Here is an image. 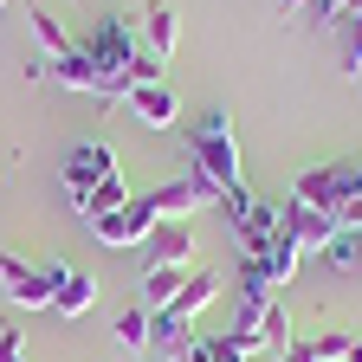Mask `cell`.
<instances>
[{
	"label": "cell",
	"mask_w": 362,
	"mask_h": 362,
	"mask_svg": "<svg viewBox=\"0 0 362 362\" xmlns=\"http://www.w3.org/2000/svg\"><path fill=\"white\" fill-rule=\"evenodd\" d=\"M149 349H162L168 362H188V349H194V324H181L175 310H149Z\"/></svg>",
	"instance_id": "8fae6325"
},
{
	"label": "cell",
	"mask_w": 362,
	"mask_h": 362,
	"mask_svg": "<svg viewBox=\"0 0 362 362\" xmlns=\"http://www.w3.org/2000/svg\"><path fill=\"white\" fill-rule=\"evenodd\" d=\"M291 194L310 201V207H324L330 220H337V207H343V201H337V175H330V168H304V175L291 181Z\"/></svg>",
	"instance_id": "2e32d148"
},
{
	"label": "cell",
	"mask_w": 362,
	"mask_h": 362,
	"mask_svg": "<svg viewBox=\"0 0 362 362\" xmlns=\"http://www.w3.org/2000/svg\"><path fill=\"white\" fill-rule=\"evenodd\" d=\"M90 304H98V279H90V272H59V291H52V310L59 317H84Z\"/></svg>",
	"instance_id": "4fadbf2b"
},
{
	"label": "cell",
	"mask_w": 362,
	"mask_h": 362,
	"mask_svg": "<svg viewBox=\"0 0 362 362\" xmlns=\"http://www.w3.org/2000/svg\"><path fill=\"white\" fill-rule=\"evenodd\" d=\"M188 362H246L226 337H194V349H188Z\"/></svg>",
	"instance_id": "d4e9b609"
},
{
	"label": "cell",
	"mask_w": 362,
	"mask_h": 362,
	"mask_svg": "<svg viewBox=\"0 0 362 362\" xmlns=\"http://www.w3.org/2000/svg\"><path fill=\"white\" fill-rule=\"evenodd\" d=\"M156 226H162L156 207H149L143 194H129V207H117V214H104V220H90V240L110 246V252H129V246H149Z\"/></svg>",
	"instance_id": "3957f363"
},
{
	"label": "cell",
	"mask_w": 362,
	"mask_h": 362,
	"mask_svg": "<svg viewBox=\"0 0 362 362\" xmlns=\"http://www.w3.org/2000/svg\"><path fill=\"white\" fill-rule=\"evenodd\" d=\"M143 201L156 207V220H188V214H201V201H194V181H188V175H175V181H162V188H149Z\"/></svg>",
	"instance_id": "7c38bea8"
},
{
	"label": "cell",
	"mask_w": 362,
	"mask_h": 362,
	"mask_svg": "<svg viewBox=\"0 0 362 362\" xmlns=\"http://www.w3.org/2000/svg\"><path fill=\"white\" fill-rule=\"evenodd\" d=\"M279 13H310V0H279Z\"/></svg>",
	"instance_id": "4dcf8cb0"
},
{
	"label": "cell",
	"mask_w": 362,
	"mask_h": 362,
	"mask_svg": "<svg viewBox=\"0 0 362 362\" xmlns=\"http://www.w3.org/2000/svg\"><path fill=\"white\" fill-rule=\"evenodd\" d=\"M343 362H362V337H349V356Z\"/></svg>",
	"instance_id": "1f68e13d"
},
{
	"label": "cell",
	"mask_w": 362,
	"mask_h": 362,
	"mask_svg": "<svg viewBox=\"0 0 362 362\" xmlns=\"http://www.w3.org/2000/svg\"><path fill=\"white\" fill-rule=\"evenodd\" d=\"M181 285H188V272H175V265H149L143 272V310H168L181 298Z\"/></svg>",
	"instance_id": "9a60e30c"
},
{
	"label": "cell",
	"mask_w": 362,
	"mask_h": 362,
	"mask_svg": "<svg viewBox=\"0 0 362 362\" xmlns=\"http://www.w3.org/2000/svg\"><path fill=\"white\" fill-rule=\"evenodd\" d=\"M279 362H317V356H310V349H304V343H291V349H285V356H279Z\"/></svg>",
	"instance_id": "f546056e"
},
{
	"label": "cell",
	"mask_w": 362,
	"mask_h": 362,
	"mask_svg": "<svg viewBox=\"0 0 362 362\" xmlns=\"http://www.w3.org/2000/svg\"><path fill=\"white\" fill-rule=\"evenodd\" d=\"M207 304H220V272H188V285H181V298H175L168 310L181 317V324H194Z\"/></svg>",
	"instance_id": "5bb4252c"
},
{
	"label": "cell",
	"mask_w": 362,
	"mask_h": 362,
	"mask_svg": "<svg viewBox=\"0 0 362 362\" xmlns=\"http://www.w3.org/2000/svg\"><path fill=\"white\" fill-rule=\"evenodd\" d=\"M279 233H285V207H272V201H252V214L233 226V240H240V259H265Z\"/></svg>",
	"instance_id": "52a82bcc"
},
{
	"label": "cell",
	"mask_w": 362,
	"mask_h": 362,
	"mask_svg": "<svg viewBox=\"0 0 362 362\" xmlns=\"http://www.w3.org/2000/svg\"><path fill=\"white\" fill-rule=\"evenodd\" d=\"M343 78H362V13H343Z\"/></svg>",
	"instance_id": "603a6c76"
},
{
	"label": "cell",
	"mask_w": 362,
	"mask_h": 362,
	"mask_svg": "<svg viewBox=\"0 0 362 362\" xmlns=\"http://www.w3.org/2000/svg\"><path fill=\"white\" fill-rule=\"evenodd\" d=\"M188 259H194V226H188V220H162L156 233H149V265L188 272Z\"/></svg>",
	"instance_id": "30bf717a"
},
{
	"label": "cell",
	"mask_w": 362,
	"mask_h": 362,
	"mask_svg": "<svg viewBox=\"0 0 362 362\" xmlns=\"http://www.w3.org/2000/svg\"><path fill=\"white\" fill-rule=\"evenodd\" d=\"M0 13H7V0H0Z\"/></svg>",
	"instance_id": "d6a6232c"
},
{
	"label": "cell",
	"mask_w": 362,
	"mask_h": 362,
	"mask_svg": "<svg viewBox=\"0 0 362 362\" xmlns=\"http://www.w3.org/2000/svg\"><path fill=\"white\" fill-rule=\"evenodd\" d=\"M26 20H33V39L45 45V59H65V52H71V45H78V39H71V33L59 26V13H45V7H33Z\"/></svg>",
	"instance_id": "d6986e66"
},
{
	"label": "cell",
	"mask_w": 362,
	"mask_h": 362,
	"mask_svg": "<svg viewBox=\"0 0 362 362\" xmlns=\"http://www.w3.org/2000/svg\"><path fill=\"white\" fill-rule=\"evenodd\" d=\"M304 349H310L317 362H343V356H349V330H317Z\"/></svg>",
	"instance_id": "cb8c5ba5"
},
{
	"label": "cell",
	"mask_w": 362,
	"mask_h": 362,
	"mask_svg": "<svg viewBox=\"0 0 362 362\" xmlns=\"http://www.w3.org/2000/svg\"><path fill=\"white\" fill-rule=\"evenodd\" d=\"M52 78H59L65 90H84V98H98V104H123V98H117V84L104 78V65L90 59L84 45H71L65 59H52Z\"/></svg>",
	"instance_id": "5b68a950"
},
{
	"label": "cell",
	"mask_w": 362,
	"mask_h": 362,
	"mask_svg": "<svg viewBox=\"0 0 362 362\" xmlns=\"http://www.w3.org/2000/svg\"><path fill=\"white\" fill-rule=\"evenodd\" d=\"M123 104H129V117L143 123V129H175L181 123V98H175L168 84H136Z\"/></svg>",
	"instance_id": "9c48e42d"
},
{
	"label": "cell",
	"mask_w": 362,
	"mask_h": 362,
	"mask_svg": "<svg viewBox=\"0 0 362 362\" xmlns=\"http://www.w3.org/2000/svg\"><path fill=\"white\" fill-rule=\"evenodd\" d=\"M110 175H123V168H117V149H110V143H78V149H71V156L59 162V181H65L71 207H78V201H84L90 188H104Z\"/></svg>",
	"instance_id": "277c9868"
},
{
	"label": "cell",
	"mask_w": 362,
	"mask_h": 362,
	"mask_svg": "<svg viewBox=\"0 0 362 362\" xmlns=\"http://www.w3.org/2000/svg\"><path fill=\"white\" fill-rule=\"evenodd\" d=\"M59 272H65V259H52V265H26L20 252H0V291H7L13 304H26V310H52Z\"/></svg>",
	"instance_id": "7a4b0ae2"
},
{
	"label": "cell",
	"mask_w": 362,
	"mask_h": 362,
	"mask_svg": "<svg viewBox=\"0 0 362 362\" xmlns=\"http://www.w3.org/2000/svg\"><path fill=\"white\" fill-rule=\"evenodd\" d=\"M324 265L330 272H362V226H349V233H337L324 246Z\"/></svg>",
	"instance_id": "44dd1931"
},
{
	"label": "cell",
	"mask_w": 362,
	"mask_h": 362,
	"mask_svg": "<svg viewBox=\"0 0 362 362\" xmlns=\"http://www.w3.org/2000/svg\"><path fill=\"white\" fill-rule=\"evenodd\" d=\"M285 233L298 240V252H324V246L337 240V220H330L324 207H310V201L285 194Z\"/></svg>",
	"instance_id": "8992f818"
},
{
	"label": "cell",
	"mask_w": 362,
	"mask_h": 362,
	"mask_svg": "<svg viewBox=\"0 0 362 362\" xmlns=\"http://www.w3.org/2000/svg\"><path fill=\"white\" fill-rule=\"evenodd\" d=\"M343 13H349V0H310V20L317 26H337Z\"/></svg>",
	"instance_id": "83f0119b"
},
{
	"label": "cell",
	"mask_w": 362,
	"mask_h": 362,
	"mask_svg": "<svg viewBox=\"0 0 362 362\" xmlns=\"http://www.w3.org/2000/svg\"><path fill=\"white\" fill-rule=\"evenodd\" d=\"M136 33H143V52H149L156 65H168V59H175V45H181V20H175L168 0H149L143 20H136Z\"/></svg>",
	"instance_id": "ba28073f"
},
{
	"label": "cell",
	"mask_w": 362,
	"mask_h": 362,
	"mask_svg": "<svg viewBox=\"0 0 362 362\" xmlns=\"http://www.w3.org/2000/svg\"><path fill=\"white\" fill-rule=\"evenodd\" d=\"M220 214L233 220V226H240V220L252 214V188H246V181H240V188H226V194H220Z\"/></svg>",
	"instance_id": "4316f807"
},
{
	"label": "cell",
	"mask_w": 362,
	"mask_h": 362,
	"mask_svg": "<svg viewBox=\"0 0 362 362\" xmlns=\"http://www.w3.org/2000/svg\"><path fill=\"white\" fill-rule=\"evenodd\" d=\"M298 259H304V252H298V240H291V233L272 240V252L259 259V265H265V279H272V291H285V285L298 279Z\"/></svg>",
	"instance_id": "ac0fdd59"
},
{
	"label": "cell",
	"mask_w": 362,
	"mask_h": 362,
	"mask_svg": "<svg viewBox=\"0 0 362 362\" xmlns=\"http://www.w3.org/2000/svg\"><path fill=\"white\" fill-rule=\"evenodd\" d=\"M291 343H298V337H291V310H285V298H279V304L265 310V349H272V356H285Z\"/></svg>",
	"instance_id": "7402d4cb"
},
{
	"label": "cell",
	"mask_w": 362,
	"mask_h": 362,
	"mask_svg": "<svg viewBox=\"0 0 362 362\" xmlns=\"http://www.w3.org/2000/svg\"><path fill=\"white\" fill-rule=\"evenodd\" d=\"M117 207H129V181H123V175H110L104 188H90V194L78 201V220L90 226V220H104V214H117Z\"/></svg>",
	"instance_id": "e0dca14e"
},
{
	"label": "cell",
	"mask_w": 362,
	"mask_h": 362,
	"mask_svg": "<svg viewBox=\"0 0 362 362\" xmlns=\"http://www.w3.org/2000/svg\"><path fill=\"white\" fill-rule=\"evenodd\" d=\"M337 201H362V162H337Z\"/></svg>",
	"instance_id": "484cf974"
},
{
	"label": "cell",
	"mask_w": 362,
	"mask_h": 362,
	"mask_svg": "<svg viewBox=\"0 0 362 362\" xmlns=\"http://www.w3.org/2000/svg\"><path fill=\"white\" fill-rule=\"evenodd\" d=\"M110 337H117L123 349H149V310H143V304H129V310H117V324H110Z\"/></svg>",
	"instance_id": "ffe728a7"
},
{
	"label": "cell",
	"mask_w": 362,
	"mask_h": 362,
	"mask_svg": "<svg viewBox=\"0 0 362 362\" xmlns=\"http://www.w3.org/2000/svg\"><path fill=\"white\" fill-rule=\"evenodd\" d=\"M181 143H188V162L201 175H214L220 188H240V136H233V117L226 110H207L194 123H181Z\"/></svg>",
	"instance_id": "6da1fadb"
},
{
	"label": "cell",
	"mask_w": 362,
	"mask_h": 362,
	"mask_svg": "<svg viewBox=\"0 0 362 362\" xmlns=\"http://www.w3.org/2000/svg\"><path fill=\"white\" fill-rule=\"evenodd\" d=\"M0 362H33L26 343H20V330H7V324H0Z\"/></svg>",
	"instance_id": "f1b7e54d"
}]
</instances>
